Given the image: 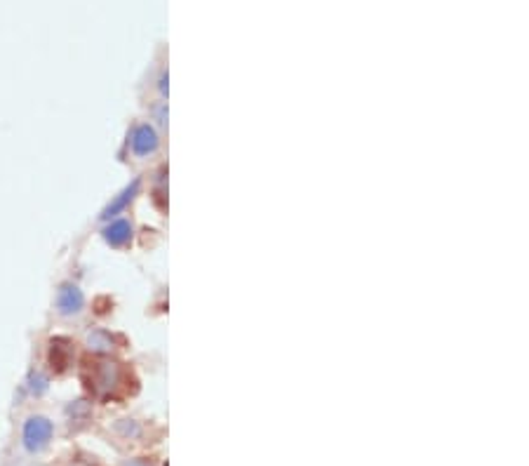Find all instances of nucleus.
<instances>
[{
	"mask_svg": "<svg viewBox=\"0 0 529 466\" xmlns=\"http://www.w3.org/2000/svg\"><path fill=\"white\" fill-rule=\"evenodd\" d=\"M82 304H85V297H82V292L75 285H64L62 290H59V297H57V306L59 311H62L64 316H73L78 314V311L82 309Z\"/></svg>",
	"mask_w": 529,
	"mask_h": 466,
	"instance_id": "nucleus-2",
	"label": "nucleus"
},
{
	"mask_svg": "<svg viewBox=\"0 0 529 466\" xmlns=\"http://www.w3.org/2000/svg\"><path fill=\"white\" fill-rule=\"evenodd\" d=\"M156 146H158V137L153 132V128H148V125H141L134 132V137H132V149H134V153H139V156L151 153Z\"/></svg>",
	"mask_w": 529,
	"mask_h": 466,
	"instance_id": "nucleus-3",
	"label": "nucleus"
},
{
	"mask_svg": "<svg viewBox=\"0 0 529 466\" xmlns=\"http://www.w3.org/2000/svg\"><path fill=\"white\" fill-rule=\"evenodd\" d=\"M104 238H106L108 245L120 248V245H125L132 238V226L125 222V219H118V222H113L111 226L104 229Z\"/></svg>",
	"mask_w": 529,
	"mask_h": 466,
	"instance_id": "nucleus-4",
	"label": "nucleus"
},
{
	"mask_svg": "<svg viewBox=\"0 0 529 466\" xmlns=\"http://www.w3.org/2000/svg\"><path fill=\"white\" fill-rule=\"evenodd\" d=\"M52 438V421L45 417H31L24 424V445L31 452H38L49 443Z\"/></svg>",
	"mask_w": 529,
	"mask_h": 466,
	"instance_id": "nucleus-1",
	"label": "nucleus"
},
{
	"mask_svg": "<svg viewBox=\"0 0 529 466\" xmlns=\"http://www.w3.org/2000/svg\"><path fill=\"white\" fill-rule=\"evenodd\" d=\"M31 391H33V393H43V391H45V380H43L40 375H36V377H33Z\"/></svg>",
	"mask_w": 529,
	"mask_h": 466,
	"instance_id": "nucleus-7",
	"label": "nucleus"
},
{
	"mask_svg": "<svg viewBox=\"0 0 529 466\" xmlns=\"http://www.w3.org/2000/svg\"><path fill=\"white\" fill-rule=\"evenodd\" d=\"M134 191H137V182L132 184V189H128V191H125V194L120 196V198L115 200L113 205H108V207H106V212H104V217L108 219V217H113V215H115V212H118V210H123V207H125V205H128V202H130V198H132V194H134Z\"/></svg>",
	"mask_w": 529,
	"mask_h": 466,
	"instance_id": "nucleus-6",
	"label": "nucleus"
},
{
	"mask_svg": "<svg viewBox=\"0 0 529 466\" xmlns=\"http://www.w3.org/2000/svg\"><path fill=\"white\" fill-rule=\"evenodd\" d=\"M92 384H95L97 388H104V391L113 388L115 386V365L113 363H99Z\"/></svg>",
	"mask_w": 529,
	"mask_h": 466,
	"instance_id": "nucleus-5",
	"label": "nucleus"
}]
</instances>
